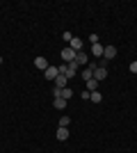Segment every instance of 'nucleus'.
Listing matches in <instances>:
<instances>
[{
  "label": "nucleus",
  "mask_w": 137,
  "mask_h": 153,
  "mask_svg": "<svg viewBox=\"0 0 137 153\" xmlns=\"http://www.w3.org/2000/svg\"><path fill=\"white\" fill-rule=\"evenodd\" d=\"M76 55H78V53L73 51L71 46H69V48H64V51H62V59H64V62H76Z\"/></svg>",
  "instance_id": "1"
},
{
  "label": "nucleus",
  "mask_w": 137,
  "mask_h": 153,
  "mask_svg": "<svg viewBox=\"0 0 137 153\" xmlns=\"http://www.w3.org/2000/svg\"><path fill=\"white\" fill-rule=\"evenodd\" d=\"M44 76H46V80H55V78L59 76V69L57 66H48V69L44 71Z\"/></svg>",
  "instance_id": "2"
},
{
  "label": "nucleus",
  "mask_w": 137,
  "mask_h": 153,
  "mask_svg": "<svg viewBox=\"0 0 137 153\" xmlns=\"http://www.w3.org/2000/svg\"><path fill=\"white\" fill-rule=\"evenodd\" d=\"M107 78V69L105 66H96L94 69V80H105Z\"/></svg>",
  "instance_id": "3"
},
{
  "label": "nucleus",
  "mask_w": 137,
  "mask_h": 153,
  "mask_svg": "<svg viewBox=\"0 0 137 153\" xmlns=\"http://www.w3.org/2000/svg\"><path fill=\"white\" fill-rule=\"evenodd\" d=\"M103 57H105V59H114V57H117V48H114V46H105Z\"/></svg>",
  "instance_id": "4"
},
{
  "label": "nucleus",
  "mask_w": 137,
  "mask_h": 153,
  "mask_svg": "<svg viewBox=\"0 0 137 153\" xmlns=\"http://www.w3.org/2000/svg\"><path fill=\"white\" fill-rule=\"evenodd\" d=\"M78 73V62H69L66 64V78H73Z\"/></svg>",
  "instance_id": "5"
},
{
  "label": "nucleus",
  "mask_w": 137,
  "mask_h": 153,
  "mask_svg": "<svg viewBox=\"0 0 137 153\" xmlns=\"http://www.w3.org/2000/svg\"><path fill=\"white\" fill-rule=\"evenodd\" d=\"M66 82H69V78H66V76H62V73H59V76L55 78V87H57V89H64V87H66Z\"/></svg>",
  "instance_id": "6"
},
{
  "label": "nucleus",
  "mask_w": 137,
  "mask_h": 153,
  "mask_svg": "<svg viewBox=\"0 0 137 153\" xmlns=\"http://www.w3.org/2000/svg\"><path fill=\"white\" fill-rule=\"evenodd\" d=\"M103 51H105L103 44H94L91 46V55H96V57H103Z\"/></svg>",
  "instance_id": "7"
},
{
  "label": "nucleus",
  "mask_w": 137,
  "mask_h": 153,
  "mask_svg": "<svg viewBox=\"0 0 137 153\" xmlns=\"http://www.w3.org/2000/svg\"><path fill=\"white\" fill-rule=\"evenodd\" d=\"M34 66L41 69V71H46V69H48V59H46V57H37V59H34Z\"/></svg>",
  "instance_id": "8"
},
{
  "label": "nucleus",
  "mask_w": 137,
  "mask_h": 153,
  "mask_svg": "<svg viewBox=\"0 0 137 153\" xmlns=\"http://www.w3.org/2000/svg\"><path fill=\"white\" fill-rule=\"evenodd\" d=\"M69 46H71V48H73L76 53H78V51H82V39L73 37V39H71V44H69Z\"/></svg>",
  "instance_id": "9"
},
{
  "label": "nucleus",
  "mask_w": 137,
  "mask_h": 153,
  "mask_svg": "<svg viewBox=\"0 0 137 153\" xmlns=\"http://www.w3.org/2000/svg\"><path fill=\"white\" fill-rule=\"evenodd\" d=\"M57 140L59 142H66V140H69V128H57Z\"/></svg>",
  "instance_id": "10"
},
{
  "label": "nucleus",
  "mask_w": 137,
  "mask_h": 153,
  "mask_svg": "<svg viewBox=\"0 0 137 153\" xmlns=\"http://www.w3.org/2000/svg\"><path fill=\"white\" fill-rule=\"evenodd\" d=\"M73 96V91H71V87H64V89H59V98H64V101H69Z\"/></svg>",
  "instance_id": "11"
},
{
  "label": "nucleus",
  "mask_w": 137,
  "mask_h": 153,
  "mask_svg": "<svg viewBox=\"0 0 137 153\" xmlns=\"http://www.w3.org/2000/svg\"><path fill=\"white\" fill-rule=\"evenodd\" d=\"M76 62H78V66H80V64H87V53H85V51H78V55H76Z\"/></svg>",
  "instance_id": "12"
},
{
  "label": "nucleus",
  "mask_w": 137,
  "mask_h": 153,
  "mask_svg": "<svg viewBox=\"0 0 137 153\" xmlns=\"http://www.w3.org/2000/svg\"><path fill=\"white\" fill-rule=\"evenodd\" d=\"M53 108H55V110H64L66 101H64V98H55V101H53Z\"/></svg>",
  "instance_id": "13"
},
{
  "label": "nucleus",
  "mask_w": 137,
  "mask_h": 153,
  "mask_svg": "<svg viewBox=\"0 0 137 153\" xmlns=\"http://www.w3.org/2000/svg\"><path fill=\"white\" fill-rule=\"evenodd\" d=\"M87 91H98V80H87Z\"/></svg>",
  "instance_id": "14"
},
{
  "label": "nucleus",
  "mask_w": 137,
  "mask_h": 153,
  "mask_svg": "<svg viewBox=\"0 0 137 153\" xmlns=\"http://www.w3.org/2000/svg\"><path fill=\"white\" fill-rule=\"evenodd\" d=\"M89 101H91V103H101V101H103V96H101V91H91Z\"/></svg>",
  "instance_id": "15"
},
{
  "label": "nucleus",
  "mask_w": 137,
  "mask_h": 153,
  "mask_svg": "<svg viewBox=\"0 0 137 153\" xmlns=\"http://www.w3.org/2000/svg\"><path fill=\"white\" fill-rule=\"evenodd\" d=\"M69 123H71L69 117H62V119H59V128H69Z\"/></svg>",
  "instance_id": "16"
},
{
  "label": "nucleus",
  "mask_w": 137,
  "mask_h": 153,
  "mask_svg": "<svg viewBox=\"0 0 137 153\" xmlns=\"http://www.w3.org/2000/svg\"><path fill=\"white\" fill-rule=\"evenodd\" d=\"M62 37H64V41H69V44H71V39H73V34H71V32H64V34H62Z\"/></svg>",
  "instance_id": "17"
},
{
  "label": "nucleus",
  "mask_w": 137,
  "mask_h": 153,
  "mask_svg": "<svg viewBox=\"0 0 137 153\" xmlns=\"http://www.w3.org/2000/svg\"><path fill=\"white\" fill-rule=\"evenodd\" d=\"M89 41H91V46H94V44H98V34H91V37H89Z\"/></svg>",
  "instance_id": "18"
},
{
  "label": "nucleus",
  "mask_w": 137,
  "mask_h": 153,
  "mask_svg": "<svg viewBox=\"0 0 137 153\" xmlns=\"http://www.w3.org/2000/svg\"><path fill=\"white\" fill-rule=\"evenodd\" d=\"M130 71H133V73H137V62H130Z\"/></svg>",
  "instance_id": "19"
},
{
  "label": "nucleus",
  "mask_w": 137,
  "mask_h": 153,
  "mask_svg": "<svg viewBox=\"0 0 137 153\" xmlns=\"http://www.w3.org/2000/svg\"><path fill=\"white\" fill-rule=\"evenodd\" d=\"M0 64H2V55H0Z\"/></svg>",
  "instance_id": "20"
}]
</instances>
